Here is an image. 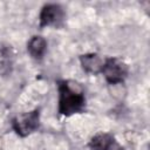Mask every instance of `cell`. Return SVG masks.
Returning a JSON list of instances; mask_svg holds the SVG:
<instances>
[{
    "mask_svg": "<svg viewBox=\"0 0 150 150\" xmlns=\"http://www.w3.org/2000/svg\"><path fill=\"white\" fill-rule=\"evenodd\" d=\"M59 112L70 116L81 111L84 107V94L82 86L74 81L67 80L59 84Z\"/></svg>",
    "mask_w": 150,
    "mask_h": 150,
    "instance_id": "1",
    "label": "cell"
},
{
    "mask_svg": "<svg viewBox=\"0 0 150 150\" xmlns=\"http://www.w3.org/2000/svg\"><path fill=\"white\" fill-rule=\"evenodd\" d=\"M40 112L39 110H33L29 112H23L14 117L13 129L21 137L28 136L39 128Z\"/></svg>",
    "mask_w": 150,
    "mask_h": 150,
    "instance_id": "2",
    "label": "cell"
},
{
    "mask_svg": "<svg viewBox=\"0 0 150 150\" xmlns=\"http://www.w3.org/2000/svg\"><path fill=\"white\" fill-rule=\"evenodd\" d=\"M102 74L109 84L122 83L128 74V66L120 59H105Z\"/></svg>",
    "mask_w": 150,
    "mask_h": 150,
    "instance_id": "3",
    "label": "cell"
},
{
    "mask_svg": "<svg viewBox=\"0 0 150 150\" xmlns=\"http://www.w3.org/2000/svg\"><path fill=\"white\" fill-rule=\"evenodd\" d=\"M63 20V9L60 5L48 4L45 5L40 13V26H57Z\"/></svg>",
    "mask_w": 150,
    "mask_h": 150,
    "instance_id": "4",
    "label": "cell"
},
{
    "mask_svg": "<svg viewBox=\"0 0 150 150\" xmlns=\"http://www.w3.org/2000/svg\"><path fill=\"white\" fill-rule=\"evenodd\" d=\"M80 62L84 71L89 74H98L102 73L105 59L95 53H89L80 56Z\"/></svg>",
    "mask_w": 150,
    "mask_h": 150,
    "instance_id": "5",
    "label": "cell"
},
{
    "mask_svg": "<svg viewBox=\"0 0 150 150\" xmlns=\"http://www.w3.org/2000/svg\"><path fill=\"white\" fill-rule=\"evenodd\" d=\"M27 49H28V53L30 54L32 57L40 60L45 55V52L47 49V42L42 36L35 35L28 41Z\"/></svg>",
    "mask_w": 150,
    "mask_h": 150,
    "instance_id": "6",
    "label": "cell"
},
{
    "mask_svg": "<svg viewBox=\"0 0 150 150\" xmlns=\"http://www.w3.org/2000/svg\"><path fill=\"white\" fill-rule=\"evenodd\" d=\"M112 139H114V137L107 132L97 134L89 142V148H90V150H105V148L109 145V143Z\"/></svg>",
    "mask_w": 150,
    "mask_h": 150,
    "instance_id": "7",
    "label": "cell"
},
{
    "mask_svg": "<svg viewBox=\"0 0 150 150\" xmlns=\"http://www.w3.org/2000/svg\"><path fill=\"white\" fill-rule=\"evenodd\" d=\"M105 150H123V148L121 146V144L118 142H116L115 139H112L109 143V145L105 148Z\"/></svg>",
    "mask_w": 150,
    "mask_h": 150,
    "instance_id": "8",
    "label": "cell"
}]
</instances>
